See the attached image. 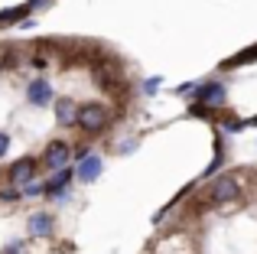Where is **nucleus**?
<instances>
[{
    "mask_svg": "<svg viewBox=\"0 0 257 254\" xmlns=\"http://www.w3.org/2000/svg\"><path fill=\"white\" fill-rule=\"evenodd\" d=\"M241 199V183L238 176H231V173H225V176H218L212 186H208V202L212 205H231Z\"/></svg>",
    "mask_w": 257,
    "mask_h": 254,
    "instance_id": "nucleus-2",
    "label": "nucleus"
},
{
    "mask_svg": "<svg viewBox=\"0 0 257 254\" xmlns=\"http://www.w3.org/2000/svg\"><path fill=\"white\" fill-rule=\"evenodd\" d=\"M26 101L33 104V108H49L56 98H52V85L46 82V78H33L30 85H26Z\"/></svg>",
    "mask_w": 257,
    "mask_h": 254,
    "instance_id": "nucleus-7",
    "label": "nucleus"
},
{
    "mask_svg": "<svg viewBox=\"0 0 257 254\" xmlns=\"http://www.w3.org/2000/svg\"><path fill=\"white\" fill-rule=\"evenodd\" d=\"M26 231H30L33 238H52L56 235V218H52V212H33L30 222H26Z\"/></svg>",
    "mask_w": 257,
    "mask_h": 254,
    "instance_id": "nucleus-8",
    "label": "nucleus"
},
{
    "mask_svg": "<svg viewBox=\"0 0 257 254\" xmlns=\"http://www.w3.org/2000/svg\"><path fill=\"white\" fill-rule=\"evenodd\" d=\"M7 147H10V134H0V157L7 153Z\"/></svg>",
    "mask_w": 257,
    "mask_h": 254,
    "instance_id": "nucleus-12",
    "label": "nucleus"
},
{
    "mask_svg": "<svg viewBox=\"0 0 257 254\" xmlns=\"http://www.w3.org/2000/svg\"><path fill=\"white\" fill-rule=\"evenodd\" d=\"M101 170H104V160H101V157H94V153H88L82 163H78L75 176H78V183H94Z\"/></svg>",
    "mask_w": 257,
    "mask_h": 254,
    "instance_id": "nucleus-9",
    "label": "nucleus"
},
{
    "mask_svg": "<svg viewBox=\"0 0 257 254\" xmlns=\"http://www.w3.org/2000/svg\"><path fill=\"white\" fill-rule=\"evenodd\" d=\"M39 160L36 157H23V160H17V163H10V170H7V183L10 186H20V189H23V186H30L33 179L39 176Z\"/></svg>",
    "mask_w": 257,
    "mask_h": 254,
    "instance_id": "nucleus-3",
    "label": "nucleus"
},
{
    "mask_svg": "<svg viewBox=\"0 0 257 254\" xmlns=\"http://www.w3.org/2000/svg\"><path fill=\"white\" fill-rule=\"evenodd\" d=\"M78 108H82V104L72 95H59L56 101H52V114H56V121L62 127H78Z\"/></svg>",
    "mask_w": 257,
    "mask_h": 254,
    "instance_id": "nucleus-5",
    "label": "nucleus"
},
{
    "mask_svg": "<svg viewBox=\"0 0 257 254\" xmlns=\"http://www.w3.org/2000/svg\"><path fill=\"white\" fill-rule=\"evenodd\" d=\"M23 199V189L20 186H7V189H0V202H20Z\"/></svg>",
    "mask_w": 257,
    "mask_h": 254,
    "instance_id": "nucleus-11",
    "label": "nucleus"
},
{
    "mask_svg": "<svg viewBox=\"0 0 257 254\" xmlns=\"http://www.w3.org/2000/svg\"><path fill=\"white\" fill-rule=\"evenodd\" d=\"M195 98H199L208 111H212V108H225V104H228V88L218 85V82H205V85H199V95H195Z\"/></svg>",
    "mask_w": 257,
    "mask_h": 254,
    "instance_id": "nucleus-6",
    "label": "nucleus"
},
{
    "mask_svg": "<svg viewBox=\"0 0 257 254\" xmlns=\"http://www.w3.org/2000/svg\"><path fill=\"white\" fill-rule=\"evenodd\" d=\"M69 160H72V147L65 140H49L39 163H43V170H62V166H69Z\"/></svg>",
    "mask_w": 257,
    "mask_h": 254,
    "instance_id": "nucleus-4",
    "label": "nucleus"
},
{
    "mask_svg": "<svg viewBox=\"0 0 257 254\" xmlns=\"http://www.w3.org/2000/svg\"><path fill=\"white\" fill-rule=\"evenodd\" d=\"M107 124H111V111H107L101 101H85L82 108H78V131L88 134V137L104 134Z\"/></svg>",
    "mask_w": 257,
    "mask_h": 254,
    "instance_id": "nucleus-1",
    "label": "nucleus"
},
{
    "mask_svg": "<svg viewBox=\"0 0 257 254\" xmlns=\"http://www.w3.org/2000/svg\"><path fill=\"white\" fill-rule=\"evenodd\" d=\"M7 254H20V251H17V244H10V248H7Z\"/></svg>",
    "mask_w": 257,
    "mask_h": 254,
    "instance_id": "nucleus-13",
    "label": "nucleus"
},
{
    "mask_svg": "<svg viewBox=\"0 0 257 254\" xmlns=\"http://www.w3.org/2000/svg\"><path fill=\"white\" fill-rule=\"evenodd\" d=\"M72 179H75V173H72L69 166H62V170H56V176L46 183V192H49V196H62V189L72 183Z\"/></svg>",
    "mask_w": 257,
    "mask_h": 254,
    "instance_id": "nucleus-10",
    "label": "nucleus"
}]
</instances>
